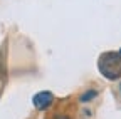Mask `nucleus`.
<instances>
[{
  "label": "nucleus",
  "instance_id": "nucleus-1",
  "mask_svg": "<svg viewBox=\"0 0 121 119\" xmlns=\"http://www.w3.org/2000/svg\"><path fill=\"white\" fill-rule=\"evenodd\" d=\"M98 69L103 77L116 81L121 77V54L119 52H104L98 59Z\"/></svg>",
  "mask_w": 121,
  "mask_h": 119
},
{
  "label": "nucleus",
  "instance_id": "nucleus-2",
  "mask_svg": "<svg viewBox=\"0 0 121 119\" xmlns=\"http://www.w3.org/2000/svg\"><path fill=\"white\" fill-rule=\"evenodd\" d=\"M52 102H54V96H52V92H49V91H40V92H37V94L32 97L34 107L39 109V111H45Z\"/></svg>",
  "mask_w": 121,
  "mask_h": 119
},
{
  "label": "nucleus",
  "instance_id": "nucleus-3",
  "mask_svg": "<svg viewBox=\"0 0 121 119\" xmlns=\"http://www.w3.org/2000/svg\"><path fill=\"white\" fill-rule=\"evenodd\" d=\"M96 96H98V92H96V91H93V89H91V91L84 92V94H82V96L79 97V101H81V102H89L91 99H94Z\"/></svg>",
  "mask_w": 121,
  "mask_h": 119
}]
</instances>
